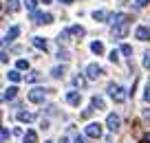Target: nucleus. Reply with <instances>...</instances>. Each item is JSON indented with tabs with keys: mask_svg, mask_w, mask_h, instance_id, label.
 <instances>
[{
	"mask_svg": "<svg viewBox=\"0 0 150 143\" xmlns=\"http://www.w3.org/2000/svg\"><path fill=\"white\" fill-rule=\"evenodd\" d=\"M0 139H2V143L9 141V128H2V130H0Z\"/></svg>",
	"mask_w": 150,
	"mask_h": 143,
	"instance_id": "393cba45",
	"label": "nucleus"
},
{
	"mask_svg": "<svg viewBox=\"0 0 150 143\" xmlns=\"http://www.w3.org/2000/svg\"><path fill=\"white\" fill-rule=\"evenodd\" d=\"M106 125L112 130V132H117V130H119V125H122V117H119V115H115V112H110V115L106 117Z\"/></svg>",
	"mask_w": 150,
	"mask_h": 143,
	"instance_id": "20e7f679",
	"label": "nucleus"
},
{
	"mask_svg": "<svg viewBox=\"0 0 150 143\" xmlns=\"http://www.w3.org/2000/svg\"><path fill=\"white\" fill-rule=\"evenodd\" d=\"M16 68H18V70L29 68V62H27V60H18V62H16Z\"/></svg>",
	"mask_w": 150,
	"mask_h": 143,
	"instance_id": "b1692460",
	"label": "nucleus"
},
{
	"mask_svg": "<svg viewBox=\"0 0 150 143\" xmlns=\"http://www.w3.org/2000/svg\"><path fill=\"white\" fill-rule=\"evenodd\" d=\"M110 35H112V40H122V37H126L128 35V24H117V27H112Z\"/></svg>",
	"mask_w": 150,
	"mask_h": 143,
	"instance_id": "39448f33",
	"label": "nucleus"
},
{
	"mask_svg": "<svg viewBox=\"0 0 150 143\" xmlns=\"http://www.w3.org/2000/svg\"><path fill=\"white\" fill-rule=\"evenodd\" d=\"M148 2H150V0H137V7H139V9H141V7H146V5H148Z\"/></svg>",
	"mask_w": 150,
	"mask_h": 143,
	"instance_id": "f704fd0d",
	"label": "nucleus"
},
{
	"mask_svg": "<svg viewBox=\"0 0 150 143\" xmlns=\"http://www.w3.org/2000/svg\"><path fill=\"white\" fill-rule=\"evenodd\" d=\"M91 106H93L95 110H102V108H106V104H104V97H99V95H93V99H91Z\"/></svg>",
	"mask_w": 150,
	"mask_h": 143,
	"instance_id": "4468645a",
	"label": "nucleus"
},
{
	"mask_svg": "<svg viewBox=\"0 0 150 143\" xmlns=\"http://www.w3.org/2000/svg\"><path fill=\"white\" fill-rule=\"evenodd\" d=\"M93 110H95V108H86V110L82 112V119H88V117L93 115Z\"/></svg>",
	"mask_w": 150,
	"mask_h": 143,
	"instance_id": "2f4dec72",
	"label": "nucleus"
},
{
	"mask_svg": "<svg viewBox=\"0 0 150 143\" xmlns=\"http://www.w3.org/2000/svg\"><path fill=\"white\" fill-rule=\"evenodd\" d=\"M91 51H93L95 55H104V44L102 42H93V44H91Z\"/></svg>",
	"mask_w": 150,
	"mask_h": 143,
	"instance_id": "6ab92c4d",
	"label": "nucleus"
},
{
	"mask_svg": "<svg viewBox=\"0 0 150 143\" xmlns=\"http://www.w3.org/2000/svg\"><path fill=\"white\" fill-rule=\"evenodd\" d=\"M24 5H27V9H29V11H35L38 2H35V0H24Z\"/></svg>",
	"mask_w": 150,
	"mask_h": 143,
	"instance_id": "a878e982",
	"label": "nucleus"
},
{
	"mask_svg": "<svg viewBox=\"0 0 150 143\" xmlns=\"http://www.w3.org/2000/svg\"><path fill=\"white\" fill-rule=\"evenodd\" d=\"M42 2H44V5H49V2H51V0H42Z\"/></svg>",
	"mask_w": 150,
	"mask_h": 143,
	"instance_id": "a19ab883",
	"label": "nucleus"
},
{
	"mask_svg": "<svg viewBox=\"0 0 150 143\" xmlns=\"http://www.w3.org/2000/svg\"><path fill=\"white\" fill-rule=\"evenodd\" d=\"M73 84H75V86H80V88H82V86H84V84H86V79L82 77V75H77V77L73 79Z\"/></svg>",
	"mask_w": 150,
	"mask_h": 143,
	"instance_id": "bb28decb",
	"label": "nucleus"
},
{
	"mask_svg": "<svg viewBox=\"0 0 150 143\" xmlns=\"http://www.w3.org/2000/svg\"><path fill=\"white\" fill-rule=\"evenodd\" d=\"M128 20L130 18H128L126 13H112L108 22H112V27H117V24H128Z\"/></svg>",
	"mask_w": 150,
	"mask_h": 143,
	"instance_id": "9d476101",
	"label": "nucleus"
},
{
	"mask_svg": "<svg viewBox=\"0 0 150 143\" xmlns=\"http://www.w3.org/2000/svg\"><path fill=\"white\" fill-rule=\"evenodd\" d=\"M108 95H110L112 101H117V104L126 101V90H124V86H119V84H110V86H108Z\"/></svg>",
	"mask_w": 150,
	"mask_h": 143,
	"instance_id": "f257e3e1",
	"label": "nucleus"
},
{
	"mask_svg": "<svg viewBox=\"0 0 150 143\" xmlns=\"http://www.w3.org/2000/svg\"><path fill=\"white\" fill-rule=\"evenodd\" d=\"M18 33H20V27H11L9 31L5 33V37H2V46H7L9 42H13L16 37H18Z\"/></svg>",
	"mask_w": 150,
	"mask_h": 143,
	"instance_id": "6e6552de",
	"label": "nucleus"
},
{
	"mask_svg": "<svg viewBox=\"0 0 150 143\" xmlns=\"http://www.w3.org/2000/svg\"><path fill=\"white\" fill-rule=\"evenodd\" d=\"M33 22L35 24H49V22H53V15L51 13H40V11H33Z\"/></svg>",
	"mask_w": 150,
	"mask_h": 143,
	"instance_id": "423d86ee",
	"label": "nucleus"
},
{
	"mask_svg": "<svg viewBox=\"0 0 150 143\" xmlns=\"http://www.w3.org/2000/svg\"><path fill=\"white\" fill-rule=\"evenodd\" d=\"M119 51H122L126 57H132V46H130V44H122V49H119Z\"/></svg>",
	"mask_w": 150,
	"mask_h": 143,
	"instance_id": "5701e85b",
	"label": "nucleus"
},
{
	"mask_svg": "<svg viewBox=\"0 0 150 143\" xmlns=\"http://www.w3.org/2000/svg\"><path fill=\"white\" fill-rule=\"evenodd\" d=\"M93 18L97 20V22H106L110 15H108V11H102V9H99V11H93Z\"/></svg>",
	"mask_w": 150,
	"mask_h": 143,
	"instance_id": "dca6fc26",
	"label": "nucleus"
},
{
	"mask_svg": "<svg viewBox=\"0 0 150 143\" xmlns=\"http://www.w3.org/2000/svg\"><path fill=\"white\" fill-rule=\"evenodd\" d=\"M62 5H71V2H73V0H60Z\"/></svg>",
	"mask_w": 150,
	"mask_h": 143,
	"instance_id": "58836bf2",
	"label": "nucleus"
},
{
	"mask_svg": "<svg viewBox=\"0 0 150 143\" xmlns=\"http://www.w3.org/2000/svg\"><path fill=\"white\" fill-rule=\"evenodd\" d=\"M57 60H60V62L64 60V62H66V60H69V53H66V51H60V53H57Z\"/></svg>",
	"mask_w": 150,
	"mask_h": 143,
	"instance_id": "473e14b6",
	"label": "nucleus"
},
{
	"mask_svg": "<svg viewBox=\"0 0 150 143\" xmlns=\"http://www.w3.org/2000/svg\"><path fill=\"white\" fill-rule=\"evenodd\" d=\"M144 68L150 70V53H146V55H144Z\"/></svg>",
	"mask_w": 150,
	"mask_h": 143,
	"instance_id": "7c9ffc66",
	"label": "nucleus"
},
{
	"mask_svg": "<svg viewBox=\"0 0 150 143\" xmlns=\"http://www.w3.org/2000/svg\"><path fill=\"white\" fill-rule=\"evenodd\" d=\"M60 143H71V141H69L66 137H62V141H60Z\"/></svg>",
	"mask_w": 150,
	"mask_h": 143,
	"instance_id": "ea45409f",
	"label": "nucleus"
},
{
	"mask_svg": "<svg viewBox=\"0 0 150 143\" xmlns=\"http://www.w3.org/2000/svg\"><path fill=\"white\" fill-rule=\"evenodd\" d=\"M108 57H110V62H117V60H119V53H117V51H112Z\"/></svg>",
	"mask_w": 150,
	"mask_h": 143,
	"instance_id": "72a5a7b5",
	"label": "nucleus"
},
{
	"mask_svg": "<svg viewBox=\"0 0 150 143\" xmlns=\"http://www.w3.org/2000/svg\"><path fill=\"white\" fill-rule=\"evenodd\" d=\"M24 143H38L35 130H27V132H24Z\"/></svg>",
	"mask_w": 150,
	"mask_h": 143,
	"instance_id": "f3484780",
	"label": "nucleus"
},
{
	"mask_svg": "<svg viewBox=\"0 0 150 143\" xmlns=\"http://www.w3.org/2000/svg\"><path fill=\"white\" fill-rule=\"evenodd\" d=\"M82 101V95L77 90H69L66 92V104H71V106H80Z\"/></svg>",
	"mask_w": 150,
	"mask_h": 143,
	"instance_id": "1a4fd4ad",
	"label": "nucleus"
},
{
	"mask_svg": "<svg viewBox=\"0 0 150 143\" xmlns=\"http://www.w3.org/2000/svg\"><path fill=\"white\" fill-rule=\"evenodd\" d=\"M144 99H146V101L150 104V82L146 84V88H144Z\"/></svg>",
	"mask_w": 150,
	"mask_h": 143,
	"instance_id": "c85d7f7f",
	"label": "nucleus"
},
{
	"mask_svg": "<svg viewBox=\"0 0 150 143\" xmlns=\"http://www.w3.org/2000/svg\"><path fill=\"white\" fill-rule=\"evenodd\" d=\"M141 143H150V132L144 134V139H141Z\"/></svg>",
	"mask_w": 150,
	"mask_h": 143,
	"instance_id": "4c0bfd02",
	"label": "nucleus"
},
{
	"mask_svg": "<svg viewBox=\"0 0 150 143\" xmlns=\"http://www.w3.org/2000/svg\"><path fill=\"white\" fill-rule=\"evenodd\" d=\"M73 143H88V141H86V134H75Z\"/></svg>",
	"mask_w": 150,
	"mask_h": 143,
	"instance_id": "cd10ccee",
	"label": "nucleus"
},
{
	"mask_svg": "<svg viewBox=\"0 0 150 143\" xmlns=\"http://www.w3.org/2000/svg\"><path fill=\"white\" fill-rule=\"evenodd\" d=\"M84 134L88 139H99V137H102V125H99V123H88L86 130H84Z\"/></svg>",
	"mask_w": 150,
	"mask_h": 143,
	"instance_id": "7ed1b4c3",
	"label": "nucleus"
},
{
	"mask_svg": "<svg viewBox=\"0 0 150 143\" xmlns=\"http://www.w3.org/2000/svg\"><path fill=\"white\" fill-rule=\"evenodd\" d=\"M29 101L31 104H44V99H47V90H44V88H33V90H29Z\"/></svg>",
	"mask_w": 150,
	"mask_h": 143,
	"instance_id": "f03ea898",
	"label": "nucleus"
},
{
	"mask_svg": "<svg viewBox=\"0 0 150 143\" xmlns=\"http://www.w3.org/2000/svg\"><path fill=\"white\" fill-rule=\"evenodd\" d=\"M40 128L47 130V128H51V125H49V121H47V119H42V125H40Z\"/></svg>",
	"mask_w": 150,
	"mask_h": 143,
	"instance_id": "c9c22d12",
	"label": "nucleus"
},
{
	"mask_svg": "<svg viewBox=\"0 0 150 143\" xmlns=\"http://www.w3.org/2000/svg\"><path fill=\"white\" fill-rule=\"evenodd\" d=\"M7 9L9 11H18L20 9V0H7Z\"/></svg>",
	"mask_w": 150,
	"mask_h": 143,
	"instance_id": "412c9836",
	"label": "nucleus"
},
{
	"mask_svg": "<svg viewBox=\"0 0 150 143\" xmlns=\"http://www.w3.org/2000/svg\"><path fill=\"white\" fill-rule=\"evenodd\" d=\"M69 31H71V35H77V37H82L84 35V27H77V24H75V27H69Z\"/></svg>",
	"mask_w": 150,
	"mask_h": 143,
	"instance_id": "aec40b11",
	"label": "nucleus"
},
{
	"mask_svg": "<svg viewBox=\"0 0 150 143\" xmlns=\"http://www.w3.org/2000/svg\"><path fill=\"white\" fill-rule=\"evenodd\" d=\"M7 75H9V79H11V82H13V84H18L20 79H22V75H20L18 70H9V73H7Z\"/></svg>",
	"mask_w": 150,
	"mask_h": 143,
	"instance_id": "4be33fe9",
	"label": "nucleus"
},
{
	"mask_svg": "<svg viewBox=\"0 0 150 143\" xmlns=\"http://www.w3.org/2000/svg\"><path fill=\"white\" fill-rule=\"evenodd\" d=\"M135 37H137V40H141V42H148L150 40V29L148 27H137Z\"/></svg>",
	"mask_w": 150,
	"mask_h": 143,
	"instance_id": "9b49d317",
	"label": "nucleus"
},
{
	"mask_svg": "<svg viewBox=\"0 0 150 143\" xmlns=\"http://www.w3.org/2000/svg\"><path fill=\"white\" fill-rule=\"evenodd\" d=\"M99 75H102V66L99 64H88L86 66V77L88 79H97Z\"/></svg>",
	"mask_w": 150,
	"mask_h": 143,
	"instance_id": "0eeeda50",
	"label": "nucleus"
},
{
	"mask_svg": "<svg viewBox=\"0 0 150 143\" xmlns=\"http://www.w3.org/2000/svg\"><path fill=\"white\" fill-rule=\"evenodd\" d=\"M33 119H35V115H31V112H18V121H22V123H33Z\"/></svg>",
	"mask_w": 150,
	"mask_h": 143,
	"instance_id": "2eb2a0df",
	"label": "nucleus"
},
{
	"mask_svg": "<svg viewBox=\"0 0 150 143\" xmlns=\"http://www.w3.org/2000/svg\"><path fill=\"white\" fill-rule=\"evenodd\" d=\"M144 119L150 121V108H146V110H144Z\"/></svg>",
	"mask_w": 150,
	"mask_h": 143,
	"instance_id": "e433bc0d",
	"label": "nucleus"
},
{
	"mask_svg": "<svg viewBox=\"0 0 150 143\" xmlns=\"http://www.w3.org/2000/svg\"><path fill=\"white\" fill-rule=\"evenodd\" d=\"M31 44L35 46V49H40V51H47V46H49V42L44 40V37L35 35V37H31Z\"/></svg>",
	"mask_w": 150,
	"mask_h": 143,
	"instance_id": "f8f14e48",
	"label": "nucleus"
},
{
	"mask_svg": "<svg viewBox=\"0 0 150 143\" xmlns=\"http://www.w3.org/2000/svg\"><path fill=\"white\" fill-rule=\"evenodd\" d=\"M44 143H55V141H44Z\"/></svg>",
	"mask_w": 150,
	"mask_h": 143,
	"instance_id": "79ce46f5",
	"label": "nucleus"
},
{
	"mask_svg": "<svg viewBox=\"0 0 150 143\" xmlns=\"http://www.w3.org/2000/svg\"><path fill=\"white\" fill-rule=\"evenodd\" d=\"M16 95H18V88H16V86H9L5 92H2V101H11V99H16Z\"/></svg>",
	"mask_w": 150,
	"mask_h": 143,
	"instance_id": "ddd939ff",
	"label": "nucleus"
},
{
	"mask_svg": "<svg viewBox=\"0 0 150 143\" xmlns=\"http://www.w3.org/2000/svg\"><path fill=\"white\" fill-rule=\"evenodd\" d=\"M64 73H66V68H64V66H55V68H51V77H55V79L64 77Z\"/></svg>",
	"mask_w": 150,
	"mask_h": 143,
	"instance_id": "a211bd4d",
	"label": "nucleus"
},
{
	"mask_svg": "<svg viewBox=\"0 0 150 143\" xmlns=\"http://www.w3.org/2000/svg\"><path fill=\"white\" fill-rule=\"evenodd\" d=\"M38 77H40V73H31V75H27V82H38Z\"/></svg>",
	"mask_w": 150,
	"mask_h": 143,
	"instance_id": "c756f323",
	"label": "nucleus"
}]
</instances>
